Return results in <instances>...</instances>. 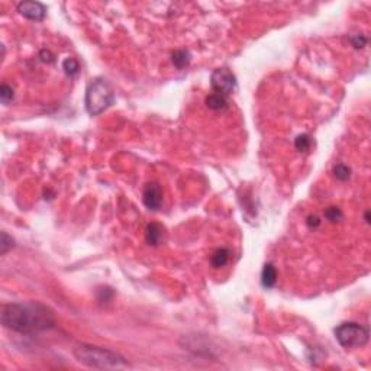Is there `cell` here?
<instances>
[{"label":"cell","instance_id":"7a4b0ae2","mask_svg":"<svg viewBox=\"0 0 371 371\" xmlns=\"http://www.w3.org/2000/svg\"><path fill=\"white\" fill-rule=\"evenodd\" d=\"M74 357L77 361L90 367V369H99V370H118L128 367V363L124 357H121L118 352L110 351L107 348H100L94 345L81 344L76 346Z\"/></svg>","mask_w":371,"mask_h":371},{"label":"cell","instance_id":"7c38bea8","mask_svg":"<svg viewBox=\"0 0 371 371\" xmlns=\"http://www.w3.org/2000/svg\"><path fill=\"white\" fill-rule=\"evenodd\" d=\"M206 105L209 109H213V110H220V109H225L228 106V102H226V97L220 96V94H216L213 93L211 96L206 97Z\"/></svg>","mask_w":371,"mask_h":371},{"label":"cell","instance_id":"8992f818","mask_svg":"<svg viewBox=\"0 0 371 371\" xmlns=\"http://www.w3.org/2000/svg\"><path fill=\"white\" fill-rule=\"evenodd\" d=\"M142 202L150 211H158L162 203V188L158 183L151 182L144 187Z\"/></svg>","mask_w":371,"mask_h":371},{"label":"cell","instance_id":"5bb4252c","mask_svg":"<svg viewBox=\"0 0 371 371\" xmlns=\"http://www.w3.org/2000/svg\"><path fill=\"white\" fill-rule=\"evenodd\" d=\"M62 68L67 76H76L79 73V62L74 58H65L62 62Z\"/></svg>","mask_w":371,"mask_h":371},{"label":"cell","instance_id":"5b68a950","mask_svg":"<svg viewBox=\"0 0 371 371\" xmlns=\"http://www.w3.org/2000/svg\"><path fill=\"white\" fill-rule=\"evenodd\" d=\"M211 86L216 94L226 97L237 89V79L228 68H217L212 73Z\"/></svg>","mask_w":371,"mask_h":371},{"label":"cell","instance_id":"ba28073f","mask_svg":"<svg viewBox=\"0 0 371 371\" xmlns=\"http://www.w3.org/2000/svg\"><path fill=\"white\" fill-rule=\"evenodd\" d=\"M162 235H164V228L159 225V223H150L147 226V231H145V238H147V242L150 245H154L157 247L158 244H161L162 241Z\"/></svg>","mask_w":371,"mask_h":371},{"label":"cell","instance_id":"30bf717a","mask_svg":"<svg viewBox=\"0 0 371 371\" xmlns=\"http://www.w3.org/2000/svg\"><path fill=\"white\" fill-rule=\"evenodd\" d=\"M171 60H173V64L177 70H185L186 67L190 64V60H191V55L188 51L186 50H179V51H174L173 55H171Z\"/></svg>","mask_w":371,"mask_h":371},{"label":"cell","instance_id":"9a60e30c","mask_svg":"<svg viewBox=\"0 0 371 371\" xmlns=\"http://www.w3.org/2000/svg\"><path fill=\"white\" fill-rule=\"evenodd\" d=\"M334 176H335L338 180L345 182V180H348V179H349V176H351V170H349V167H346L345 164H337V165L334 167Z\"/></svg>","mask_w":371,"mask_h":371},{"label":"cell","instance_id":"d6986e66","mask_svg":"<svg viewBox=\"0 0 371 371\" xmlns=\"http://www.w3.org/2000/svg\"><path fill=\"white\" fill-rule=\"evenodd\" d=\"M352 42H354V47H355V48H363V47L367 44V38L363 36V35H355V36L352 38Z\"/></svg>","mask_w":371,"mask_h":371},{"label":"cell","instance_id":"52a82bcc","mask_svg":"<svg viewBox=\"0 0 371 371\" xmlns=\"http://www.w3.org/2000/svg\"><path fill=\"white\" fill-rule=\"evenodd\" d=\"M18 12L31 21H42L47 15V7L39 1H21L18 3Z\"/></svg>","mask_w":371,"mask_h":371},{"label":"cell","instance_id":"ac0fdd59","mask_svg":"<svg viewBox=\"0 0 371 371\" xmlns=\"http://www.w3.org/2000/svg\"><path fill=\"white\" fill-rule=\"evenodd\" d=\"M13 247V239L10 238L6 232H1V241H0V252L1 255L6 254Z\"/></svg>","mask_w":371,"mask_h":371},{"label":"cell","instance_id":"277c9868","mask_svg":"<svg viewBox=\"0 0 371 371\" xmlns=\"http://www.w3.org/2000/svg\"><path fill=\"white\" fill-rule=\"evenodd\" d=\"M335 337L344 348H361L369 342V329L355 322H345L335 329Z\"/></svg>","mask_w":371,"mask_h":371},{"label":"cell","instance_id":"8fae6325","mask_svg":"<svg viewBox=\"0 0 371 371\" xmlns=\"http://www.w3.org/2000/svg\"><path fill=\"white\" fill-rule=\"evenodd\" d=\"M229 257H231L229 249L220 248V249H217V251L213 252L212 258H211V263H212V265L215 268H220V267H225V265L228 264Z\"/></svg>","mask_w":371,"mask_h":371},{"label":"cell","instance_id":"3957f363","mask_svg":"<svg viewBox=\"0 0 371 371\" xmlns=\"http://www.w3.org/2000/svg\"><path fill=\"white\" fill-rule=\"evenodd\" d=\"M115 102V93L106 80H93L86 90V109L90 115L97 116Z\"/></svg>","mask_w":371,"mask_h":371},{"label":"cell","instance_id":"4fadbf2b","mask_svg":"<svg viewBox=\"0 0 371 371\" xmlns=\"http://www.w3.org/2000/svg\"><path fill=\"white\" fill-rule=\"evenodd\" d=\"M310 145H312V139H310V136L309 135H306V133H303V135H299L297 138H296V141H294V147H296V150L297 151H308L309 148H310Z\"/></svg>","mask_w":371,"mask_h":371},{"label":"cell","instance_id":"ffe728a7","mask_svg":"<svg viewBox=\"0 0 371 371\" xmlns=\"http://www.w3.org/2000/svg\"><path fill=\"white\" fill-rule=\"evenodd\" d=\"M319 223H320V220H319L318 217L316 216H309V219H308V225L312 228H316V226H319Z\"/></svg>","mask_w":371,"mask_h":371},{"label":"cell","instance_id":"9c48e42d","mask_svg":"<svg viewBox=\"0 0 371 371\" xmlns=\"http://www.w3.org/2000/svg\"><path fill=\"white\" fill-rule=\"evenodd\" d=\"M261 283L265 289H271L277 283V270L273 264H265L261 273Z\"/></svg>","mask_w":371,"mask_h":371},{"label":"cell","instance_id":"e0dca14e","mask_svg":"<svg viewBox=\"0 0 371 371\" xmlns=\"http://www.w3.org/2000/svg\"><path fill=\"white\" fill-rule=\"evenodd\" d=\"M325 217L331 222H337V220H341L344 217V215L338 208H328L325 211Z\"/></svg>","mask_w":371,"mask_h":371},{"label":"cell","instance_id":"6da1fadb","mask_svg":"<svg viewBox=\"0 0 371 371\" xmlns=\"http://www.w3.org/2000/svg\"><path fill=\"white\" fill-rule=\"evenodd\" d=\"M1 325L19 334H38L54 328V313L41 303H12L1 308Z\"/></svg>","mask_w":371,"mask_h":371},{"label":"cell","instance_id":"2e32d148","mask_svg":"<svg viewBox=\"0 0 371 371\" xmlns=\"http://www.w3.org/2000/svg\"><path fill=\"white\" fill-rule=\"evenodd\" d=\"M0 100L3 105H7L13 100V89L7 86L6 83H3L0 87Z\"/></svg>","mask_w":371,"mask_h":371}]
</instances>
